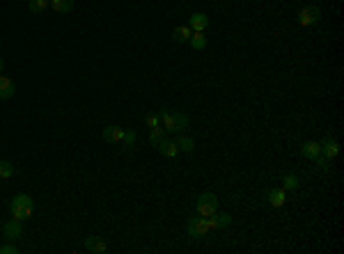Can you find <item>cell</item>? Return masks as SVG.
I'll return each mask as SVG.
<instances>
[{"mask_svg": "<svg viewBox=\"0 0 344 254\" xmlns=\"http://www.w3.org/2000/svg\"><path fill=\"white\" fill-rule=\"evenodd\" d=\"M321 21V12L319 7H303L301 12H298V23L303 28H310V25H317Z\"/></svg>", "mask_w": 344, "mask_h": 254, "instance_id": "obj_4", "label": "cell"}, {"mask_svg": "<svg viewBox=\"0 0 344 254\" xmlns=\"http://www.w3.org/2000/svg\"><path fill=\"white\" fill-rule=\"evenodd\" d=\"M190 35H193V30L188 28V25H177V28L172 30V39L177 44H184L190 39Z\"/></svg>", "mask_w": 344, "mask_h": 254, "instance_id": "obj_15", "label": "cell"}, {"mask_svg": "<svg viewBox=\"0 0 344 254\" xmlns=\"http://www.w3.org/2000/svg\"><path fill=\"white\" fill-rule=\"evenodd\" d=\"M48 5H51V0H28V7L32 14H42Z\"/></svg>", "mask_w": 344, "mask_h": 254, "instance_id": "obj_22", "label": "cell"}, {"mask_svg": "<svg viewBox=\"0 0 344 254\" xmlns=\"http://www.w3.org/2000/svg\"><path fill=\"white\" fill-rule=\"evenodd\" d=\"M12 218H16L18 222H23V220H28L30 215H32V208H35V204H32V197L30 195H16L12 199Z\"/></svg>", "mask_w": 344, "mask_h": 254, "instance_id": "obj_1", "label": "cell"}, {"mask_svg": "<svg viewBox=\"0 0 344 254\" xmlns=\"http://www.w3.org/2000/svg\"><path fill=\"white\" fill-rule=\"evenodd\" d=\"M122 137H124V128H122V126H106V128H103V140L106 142H110V144H113V142H122Z\"/></svg>", "mask_w": 344, "mask_h": 254, "instance_id": "obj_12", "label": "cell"}, {"mask_svg": "<svg viewBox=\"0 0 344 254\" xmlns=\"http://www.w3.org/2000/svg\"><path fill=\"white\" fill-rule=\"evenodd\" d=\"M190 117L186 113H172V122H170V128L168 133H184V128L188 126Z\"/></svg>", "mask_w": 344, "mask_h": 254, "instance_id": "obj_7", "label": "cell"}, {"mask_svg": "<svg viewBox=\"0 0 344 254\" xmlns=\"http://www.w3.org/2000/svg\"><path fill=\"white\" fill-rule=\"evenodd\" d=\"M159 122H161V126L163 128H170V122H172V113H168V110H161L159 113Z\"/></svg>", "mask_w": 344, "mask_h": 254, "instance_id": "obj_25", "label": "cell"}, {"mask_svg": "<svg viewBox=\"0 0 344 254\" xmlns=\"http://www.w3.org/2000/svg\"><path fill=\"white\" fill-rule=\"evenodd\" d=\"M209 222H207V218H204V215H200V213H197L195 218H190L188 220V236L190 238H204L209 234Z\"/></svg>", "mask_w": 344, "mask_h": 254, "instance_id": "obj_3", "label": "cell"}, {"mask_svg": "<svg viewBox=\"0 0 344 254\" xmlns=\"http://www.w3.org/2000/svg\"><path fill=\"white\" fill-rule=\"evenodd\" d=\"M51 7L58 14H69L74 9V0H51Z\"/></svg>", "mask_w": 344, "mask_h": 254, "instance_id": "obj_18", "label": "cell"}, {"mask_svg": "<svg viewBox=\"0 0 344 254\" xmlns=\"http://www.w3.org/2000/svg\"><path fill=\"white\" fill-rule=\"evenodd\" d=\"M14 177V165L9 160L0 158V179H12Z\"/></svg>", "mask_w": 344, "mask_h": 254, "instance_id": "obj_23", "label": "cell"}, {"mask_svg": "<svg viewBox=\"0 0 344 254\" xmlns=\"http://www.w3.org/2000/svg\"><path fill=\"white\" fill-rule=\"evenodd\" d=\"M14 92H16V85H14L7 76H2V73H0V99H2V101L12 99Z\"/></svg>", "mask_w": 344, "mask_h": 254, "instance_id": "obj_11", "label": "cell"}, {"mask_svg": "<svg viewBox=\"0 0 344 254\" xmlns=\"http://www.w3.org/2000/svg\"><path fill=\"white\" fill-rule=\"evenodd\" d=\"M2 234H5L7 241H16V238H21V234H23V227H21V222H18L16 218L7 220L5 225H2Z\"/></svg>", "mask_w": 344, "mask_h": 254, "instance_id": "obj_6", "label": "cell"}, {"mask_svg": "<svg viewBox=\"0 0 344 254\" xmlns=\"http://www.w3.org/2000/svg\"><path fill=\"white\" fill-rule=\"evenodd\" d=\"M188 44H190L193 51H202V48L207 46V37H204V32H193L190 39H188Z\"/></svg>", "mask_w": 344, "mask_h": 254, "instance_id": "obj_19", "label": "cell"}, {"mask_svg": "<svg viewBox=\"0 0 344 254\" xmlns=\"http://www.w3.org/2000/svg\"><path fill=\"white\" fill-rule=\"evenodd\" d=\"M315 160H317V165H319L321 172H328V170H331V160H328L326 156H319V158H315Z\"/></svg>", "mask_w": 344, "mask_h": 254, "instance_id": "obj_26", "label": "cell"}, {"mask_svg": "<svg viewBox=\"0 0 344 254\" xmlns=\"http://www.w3.org/2000/svg\"><path fill=\"white\" fill-rule=\"evenodd\" d=\"M136 137H138V133L133 128H129V130H124V137H122V144H124V149L126 151H131V149L136 147Z\"/></svg>", "mask_w": 344, "mask_h": 254, "instance_id": "obj_21", "label": "cell"}, {"mask_svg": "<svg viewBox=\"0 0 344 254\" xmlns=\"http://www.w3.org/2000/svg\"><path fill=\"white\" fill-rule=\"evenodd\" d=\"M207 25H209V16H207V14H202V12L190 14L188 28L193 30V32H204V28H207Z\"/></svg>", "mask_w": 344, "mask_h": 254, "instance_id": "obj_8", "label": "cell"}, {"mask_svg": "<svg viewBox=\"0 0 344 254\" xmlns=\"http://www.w3.org/2000/svg\"><path fill=\"white\" fill-rule=\"evenodd\" d=\"M174 142H177L179 151H186V154H190V151L195 149V140H193V137H188V135H181V133H179V137Z\"/></svg>", "mask_w": 344, "mask_h": 254, "instance_id": "obj_17", "label": "cell"}, {"mask_svg": "<svg viewBox=\"0 0 344 254\" xmlns=\"http://www.w3.org/2000/svg\"><path fill=\"white\" fill-rule=\"evenodd\" d=\"M282 184H285V190H296L298 188V177L296 174H287L282 179Z\"/></svg>", "mask_w": 344, "mask_h": 254, "instance_id": "obj_24", "label": "cell"}, {"mask_svg": "<svg viewBox=\"0 0 344 254\" xmlns=\"http://www.w3.org/2000/svg\"><path fill=\"white\" fill-rule=\"evenodd\" d=\"M197 213L200 215H204V218H209V215H214L216 211H218V197L214 195V192H204V195L197 197Z\"/></svg>", "mask_w": 344, "mask_h": 254, "instance_id": "obj_2", "label": "cell"}, {"mask_svg": "<svg viewBox=\"0 0 344 254\" xmlns=\"http://www.w3.org/2000/svg\"><path fill=\"white\" fill-rule=\"evenodd\" d=\"M209 222V229H225V227L232 225V215L230 213H218L216 211L214 215H209L207 218Z\"/></svg>", "mask_w": 344, "mask_h": 254, "instance_id": "obj_5", "label": "cell"}, {"mask_svg": "<svg viewBox=\"0 0 344 254\" xmlns=\"http://www.w3.org/2000/svg\"><path fill=\"white\" fill-rule=\"evenodd\" d=\"M2 69H5V60L0 58V73H2Z\"/></svg>", "mask_w": 344, "mask_h": 254, "instance_id": "obj_29", "label": "cell"}, {"mask_svg": "<svg viewBox=\"0 0 344 254\" xmlns=\"http://www.w3.org/2000/svg\"><path fill=\"white\" fill-rule=\"evenodd\" d=\"M85 250H87V252H94V254H106L108 252V245H106V241H103V238L89 236V238H85Z\"/></svg>", "mask_w": 344, "mask_h": 254, "instance_id": "obj_9", "label": "cell"}, {"mask_svg": "<svg viewBox=\"0 0 344 254\" xmlns=\"http://www.w3.org/2000/svg\"><path fill=\"white\" fill-rule=\"evenodd\" d=\"M301 154L303 158H308V160H315L321 156V142H305L301 147Z\"/></svg>", "mask_w": 344, "mask_h": 254, "instance_id": "obj_10", "label": "cell"}, {"mask_svg": "<svg viewBox=\"0 0 344 254\" xmlns=\"http://www.w3.org/2000/svg\"><path fill=\"white\" fill-rule=\"evenodd\" d=\"M161 140H166V128H163V126H156V128H152V133H149V144H152V147H159Z\"/></svg>", "mask_w": 344, "mask_h": 254, "instance_id": "obj_20", "label": "cell"}, {"mask_svg": "<svg viewBox=\"0 0 344 254\" xmlns=\"http://www.w3.org/2000/svg\"><path fill=\"white\" fill-rule=\"evenodd\" d=\"M156 149H159V151L166 156V158H177V154H179L177 142H172V140H161Z\"/></svg>", "mask_w": 344, "mask_h": 254, "instance_id": "obj_13", "label": "cell"}, {"mask_svg": "<svg viewBox=\"0 0 344 254\" xmlns=\"http://www.w3.org/2000/svg\"><path fill=\"white\" fill-rule=\"evenodd\" d=\"M268 201H271V206H275V208L285 206V201H287L285 190H280V188H271V190H268Z\"/></svg>", "mask_w": 344, "mask_h": 254, "instance_id": "obj_16", "label": "cell"}, {"mask_svg": "<svg viewBox=\"0 0 344 254\" xmlns=\"http://www.w3.org/2000/svg\"><path fill=\"white\" fill-rule=\"evenodd\" d=\"M16 252H18L16 245H9V243L7 245H0V254H16Z\"/></svg>", "mask_w": 344, "mask_h": 254, "instance_id": "obj_28", "label": "cell"}, {"mask_svg": "<svg viewBox=\"0 0 344 254\" xmlns=\"http://www.w3.org/2000/svg\"><path fill=\"white\" fill-rule=\"evenodd\" d=\"M145 122H147V126H149V128H156V126H161V122H159V115H147V117H145Z\"/></svg>", "mask_w": 344, "mask_h": 254, "instance_id": "obj_27", "label": "cell"}, {"mask_svg": "<svg viewBox=\"0 0 344 254\" xmlns=\"http://www.w3.org/2000/svg\"><path fill=\"white\" fill-rule=\"evenodd\" d=\"M338 154H340V147H338V142L335 140H324L321 142V156H326L328 160H333V158H338Z\"/></svg>", "mask_w": 344, "mask_h": 254, "instance_id": "obj_14", "label": "cell"}]
</instances>
